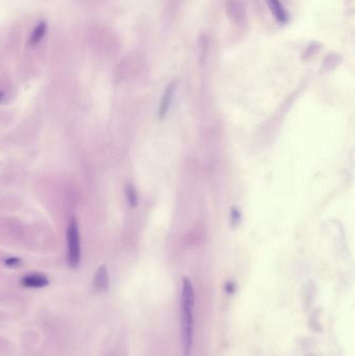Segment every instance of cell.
I'll use <instances>...</instances> for the list:
<instances>
[{
	"instance_id": "cell-5",
	"label": "cell",
	"mask_w": 355,
	"mask_h": 356,
	"mask_svg": "<svg viewBox=\"0 0 355 356\" xmlns=\"http://www.w3.org/2000/svg\"><path fill=\"white\" fill-rule=\"evenodd\" d=\"M47 30H48V26H47V23L45 21H41L36 24V26L30 33L29 41H28L29 45L30 46L39 45L46 36Z\"/></svg>"
},
{
	"instance_id": "cell-8",
	"label": "cell",
	"mask_w": 355,
	"mask_h": 356,
	"mask_svg": "<svg viewBox=\"0 0 355 356\" xmlns=\"http://www.w3.org/2000/svg\"><path fill=\"white\" fill-rule=\"evenodd\" d=\"M126 197L129 205L131 207L137 206L138 204V195L136 192V189L132 185H127L126 186Z\"/></svg>"
},
{
	"instance_id": "cell-3",
	"label": "cell",
	"mask_w": 355,
	"mask_h": 356,
	"mask_svg": "<svg viewBox=\"0 0 355 356\" xmlns=\"http://www.w3.org/2000/svg\"><path fill=\"white\" fill-rule=\"evenodd\" d=\"M21 284L26 288L40 289L45 288L49 285V279L47 276L39 273H32L25 275L21 279Z\"/></svg>"
},
{
	"instance_id": "cell-10",
	"label": "cell",
	"mask_w": 355,
	"mask_h": 356,
	"mask_svg": "<svg viewBox=\"0 0 355 356\" xmlns=\"http://www.w3.org/2000/svg\"><path fill=\"white\" fill-rule=\"evenodd\" d=\"M240 218H241L240 211L237 210L236 207H232L231 208V221H232V223H234V224L238 223L240 221Z\"/></svg>"
},
{
	"instance_id": "cell-2",
	"label": "cell",
	"mask_w": 355,
	"mask_h": 356,
	"mask_svg": "<svg viewBox=\"0 0 355 356\" xmlns=\"http://www.w3.org/2000/svg\"><path fill=\"white\" fill-rule=\"evenodd\" d=\"M68 263L71 268H77L80 264V237L78 224L75 219L70 221L67 230Z\"/></svg>"
},
{
	"instance_id": "cell-6",
	"label": "cell",
	"mask_w": 355,
	"mask_h": 356,
	"mask_svg": "<svg viewBox=\"0 0 355 356\" xmlns=\"http://www.w3.org/2000/svg\"><path fill=\"white\" fill-rule=\"evenodd\" d=\"M175 90H176V83L173 82V83H171L169 85V87L166 90V92L164 93L163 98H162V101H161V105H160V113H158V114H160V118L161 119H163L167 115L169 107H170V104H171V101H172V98H173Z\"/></svg>"
},
{
	"instance_id": "cell-1",
	"label": "cell",
	"mask_w": 355,
	"mask_h": 356,
	"mask_svg": "<svg viewBox=\"0 0 355 356\" xmlns=\"http://www.w3.org/2000/svg\"><path fill=\"white\" fill-rule=\"evenodd\" d=\"M195 292L189 277H183L180 296V326L182 356H191L195 331Z\"/></svg>"
},
{
	"instance_id": "cell-4",
	"label": "cell",
	"mask_w": 355,
	"mask_h": 356,
	"mask_svg": "<svg viewBox=\"0 0 355 356\" xmlns=\"http://www.w3.org/2000/svg\"><path fill=\"white\" fill-rule=\"evenodd\" d=\"M265 1L267 2L271 14L273 15V17L278 23L286 24L288 22L289 19L288 13L279 0H265Z\"/></svg>"
},
{
	"instance_id": "cell-9",
	"label": "cell",
	"mask_w": 355,
	"mask_h": 356,
	"mask_svg": "<svg viewBox=\"0 0 355 356\" xmlns=\"http://www.w3.org/2000/svg\"><path fill=\"white\" fill-rule=\"evenodd\" d=\"M21 264V260L18 257H9L5 260V265L8 267H17Z\"/></svg>"
},
{
	"instance_id": "cell-7",
	"label": "cell",
	"mask_w": 355,
	"mask_h": 356,
	"mask_svg": "<svg viewBox=\"0 0 355 356\" xmlns=\"http://www.w3.org/2000/svg\"><path fill=\"white\" fill-rule=\"evenodd\" d=\"M108 272L105 266H100L98 268L96 275H95V280L94 285L95 289L97 291H105L108 288Z\"/></svg>"
}]
</instances>
